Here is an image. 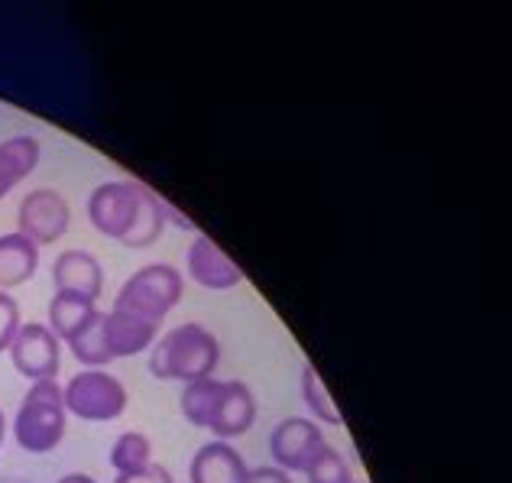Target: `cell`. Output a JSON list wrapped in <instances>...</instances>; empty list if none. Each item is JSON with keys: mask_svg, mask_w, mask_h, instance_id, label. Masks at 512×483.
<instances>
[{"mask_svg": "<svg viewBox=\"0 0 512 483\" xmlns=\"http://www.w3.org/2000/svg\"><path fill=\"white\" fill-rule=\"evenodd\" d=\"M88 221L107 240L146 250L166 234V201L137 179L101 182L88 195Z\"/></svg>", "mask_w": 512, "mask_h": 483, "instance_id": "1", "label": "cell"}, {"mask_svg": "<svg viewBox=\"0 0 512 483\" xmlns=\"http://www.w3.org/2000/svg\"><path fill=\"white\" fill-rule=\"evenodd\" d=\"M179 409L188 425L208 428L218 441L247 435L256 422V396H253V389L240 380L205 377V380L185 383Z\"/></svg>", "mask_w": 512, "mask_h": 483, "instance_id": "2", "label": "cell"}, {"mask_svg": "<svg viewBox=\"0 0 512 483\" xmlns=\"http://www.w3.org/2000/svg\"><path fill=\"white\" fill-rule=\"evenodd\" d=\"M221 364V341L211 328L198 321H185L156 338L150 347V373L156 380L195 383L214 377Z\"/></svg>", "mask_w": 512, "mask_h": 483, "instance_id": "3", "label": "cell"}, {"mask_svg": "<svg viewBox=\"0 0 512 483\" xmlns=\"http://www.w3.org/2000/svg\"><path fill=\"white\" fill-rule=\"evenodd\" d=\"M69 412H65L62 386L56 380H39L26 389L13 415V438L26 454H49L62 445Z\"/></svg>", "mask_w": 512, "mask_h": 483, "instance_id": "4", "label": "cell"}, {"mask_svg": "<svg viewBox=\"0 0 512 483\" xmlns=\"http://www.w3.org/2000/svg\"><path fill=\"white\" fill-rule=\"evenodd\" d=\"M185 279L169 263H146L137 273L127 276V283L120 286L114 308L137 315L150 325H159L175 305L182 302Z\"/></svg>", "mask_w": 512, "mask_h": 483, "instance_id": "5", "label": "cell"}, {"mask_svg": "<svg viewBox=\"0 0 512 483\" xmlns=\"http://www.w3.org/2000/svg\"><path fill=\"white\" fill-rule=\"evenodd\" d=\"M65 412L82 422H114L127 412V386L107 370H78L62 386Z\"/></svg>", "mask_w": 512, "mask_h": 483, "instance_id": "6", "label": "cell"}, {"mask_svg": "<svg viewBox=\"0 0 512 483\" xmlns=\"http://www.w3.org/2000/svg\"><path fill=\"white\" fill-rule=\"evenodd\" d=\"M328 448V438L321 425L308 415H289L282 419L273 432H269V454H273V467L286 474H305L312 461Z\"/></svg>", "mask_w": 512, "mask_h": 483, "instance_id": "7", "label": "cell"}, {"mask_svg": "<svg viewBox=\"0 0 512 483\" xmlns=\"http://www.w3.org/2000/svg\"><path fill=\"white\" fill-rule=\"evenodd\" d=\"M72 208L56 189H33L17 208V231L30 237L36 247H49L69 234Z\"/></svg>", "mask_w": 512, "mask_h": 483, "instance_id": "8", "label": "cell"}, {"mask_svg": "<svg viewBox=\"0 0 512 483\" xmlns=\"http://www.w3.org/2000/svg\"><path fill=\"white\" fill-rule=\"evenodd\" d=\"M7 354H10L13 370L30 383L56 380V373L62 367V341L49 331V325H43V321L20 325Z\"/></svg>", "mask_w": 512, "mask_h": 483, "instance_id": "9", "label": "cell"}, {"mask_svg": "<svg viewBox=\"0 0 512 483\" xmlns=\"http://www.w3.org/2000/svg\"><path fill=\"white\" fill-rule=\"evenodd\" d=\"M185 266H188L192 283H198L201 289H211V292H227V289H237L244 283V270H240V266L227 257L208 234H198L192 240V247L185 253Z\"/></svg>", "mask_w": 512, "mask_h": 483, "instance_id": "10", "label": "cell"}, {"mask_svg": "<svg viewBox=\"0 0 512 483\" xmlns=\"http://www.w3.org/2000/svg\"><path fill=\"white\" fill-rule=\"evenodd\" d=\"M159 325H150L137 315L124 312V308H111L104 312V347L111 360H124V357H137L143 351H150L159 338Z\"/></svg>", "mask_w": 512, "mask_h": 483, "instance_id": "11", "label": "cell"}, {"mask_svg": "<svg viewBox=\"0 0 512 483\" xmlns=\"http://www.w3.org/2000/svg\"><path fill=\"white\" fill-rule=\"evenodd\" d=\"M247 461L231 441H208L195 451L192 464H188V483H244Z\"/></svg>", "mask_w": 512, "mask_h": 483, "instance_id": "12", "label": "cell"}, {"mask_svg": "<svg viewBox=\"0 0 512 483\" xmlns=\"http://www.w3.org/2000/svg\"><path fill=\"white\" fill-rule=\"evenodd\" d=\"M52 283H56V292H75L85 295L88 302H98V295L104 292V270L94 253L65 250L52 263Z\"/></svg>", "mask_w": 512, "mask_h": 483, "instance_id": "13", "label": "cell"}, {"mask_svg": "<svg viewBox=\"0 0 512 483\" xmlns=\"http://www.w3.org/2000/svg\"><path fill=\"white\" fill-rule=\"evenodd\" d=\"M39 270V247L20 231L0 237V292L30 283Z\"/></svg>", "mask_w": 512, "mask_h": 483, "instance_id": "14", "label": "cell"}, {"mask_svg": "<svg viewBox=\"0 0 512 483\" xmlns=\"http://www.w3.org/2000/svg\"><path fill=\"white\" fill-rule=\"evenodd\" d=\"M39 159H43V146L30 133L0 143V198H7L23 179H30Z\"/></svg>", "mask_w": 512, "mask_h": 483, "instance_id": "15", "label": "cell"}, {"mask_svg": "<svg viewBox=\"0 0 512 483\" xmlns=\"http://www.w3.org/2000/svg\"><path fill=\"white\" fill-rule=\"evenodd\" d=\"M101 308L94 305V302H88L85 295H75V292H56L52 295V302H49V308H46V315H49V331L56 334V338L62 341V344H69L78 331H82L88 321L98 315Z\"/></svg>", "mask_w": 512, "mask_h": 483, "instance_id": "16", "label": "cell"}, {"mask_svg": "<svg viewBox=\"0 0 512 483\" xmlns=\"http://www.w3.org/2000/svg\"><path fill=\"white\" fill-rule=\"evenodd\" d=\"M69 351L85 370H104L107 364H114V360L107 357V347H104V312L94 315L88 325L75 334V338L69 341Z\"/></svg>", "mask_w": 512, "mask_h": 483, "instance_id": "17", "label": "cell"}, {"mask_svg": "<svg viewBox=\"0 0 512 483\" xmlns=\"http://www.w3.org/2000/svg\"><path fill=\"white\" fill-rule=\"evenodd\" d=\"M302 402L305 409L312 412V422H321V425H344V415L334 406V399L328 393L325 380H321V373L305 364L302 367Z\"/></svg>", "mask_w": 512, "mask_h": 483, "instance_id": "18", "label": "cell"}, {"mask_svg": "<svg viewBox=\"0 0 512 483\" xmlns=\"http://www.w3.org/2000/svg\"><path fill=\"white\" fill-rule=\"evenodd\" d=\"M153 464V441L143 432H124L111 448V467L117 474H140Z\"/></svg>", "mask_w": 512, "mask_h": 483, "instance_id": "19", "label": "cell"}, {"mask_svg": "<svg viewBox=\"0 0 512 483\" xmlns=\"http://www.w3.org/2000/svg\"><path fill=\"white\" fill-rule=\"evenodd\" d=\"M305 477H308V483H357L354 480V467H350L344 454L334 451L331 445L312 461V467L305 471Z\"/></svg>", "mask_w": 512, "mask_h": 483, "instance_id": "20", "label": "cell"}, {"mask_svg": "<svg viewBox=\"0 0 512 483\" xmlns=\"http://www.w3.org/2000/svg\"><path fill=\"white\" fill-rule=\"evenodd\" d=\"M20 325L23 321H20L17 299H13L10 292H0V354L10 351V344H13V338H17Z\"/></svg>", "mask_w": 512, "mask_h": 483, "instance_id": "21", "label": "cell"}, {"mask_svg": "<svg viewBox=\"0 0 512 483\" xmlns=\"http://www.w3.org/2000/svg\"><path fill=\"white\" fill-rule=\"evenodd\" d=\"M114 483H175V480L163 464H150L140 474H117Z\"/></svg>", "mask_w": 512, "mask_h": 483, "instance_id": "22", "label": "cell"}, {"mask_svg": "<svg viewBox=\"0 0 512 483\" xmlns=\"http://www.w3.org/2000/svg\"><path fill=\"white\" fill-rule=\"evenodd\" d=\"M244 483H292V477L279 467H256V471H247Z\"/></svg>", "mask_w": 512, "mask_h": 483, "instance_id": "23", "label": "cell"}, {"mask_svg": "<svg viewBox=\"0 0 512 483\" xmlns=\"http://www.w3.org/2000/svg\"><path fill=\"white\" fill-rule=\"evenodd\" d=\"M56 483H98L91 474H65V477H59Z\"/></svg>", "mask_w": 512, "mask_h": 483, "instance_id": "24", "label": "cell"}, {"mask_svg": "<svg viewBox=\"0 0 512 483\" xmlns=\"http://www.w3.org/2000/svg\"><path fill=\"white\" fill-rule=\"evenodd\" d=\"M4 438H7V419H4V409H0V448H4Z\"/></svg>", "mask_w": 512, "mask_h": 483, "instance_id": "25", "label": "cell"}]
</instances>
